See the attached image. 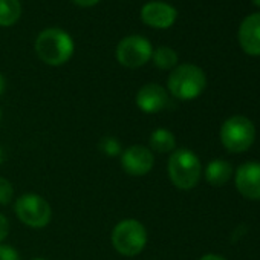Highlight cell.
I'll return each instance as SVG.
<instances>
[{
  "mask_svg": "<svg viewBox=\"0 0 260 260\" xmlns=\"http://www.w3.org/2000/svg\"><path fill=\"white\" fill-rule=\"evenodd\" d=\"M0 119H2V110H0Z\"/></svg>",
  "mask_w": 260,
  "mask_h": 260,
  "instance_id": "d4e9b609",
  "label": "cell"
},
{
  "mask_svg": "<svg viewBox=\"0 0 260 260\" xmlns=\"http://www.w3.org/2000/svg\"><path fill=\"white\" fill-rule=\"evenodd\" d=\"M199 260H225V258L222 255H217V254H205Z\"/></svg>",
  "mask_w": 260,
  "mask_h": 260,
  "instance_id": "7402d4cb",
  "label": "cell"
},
{
  "mask_svg": "<svg viewBox=\"0 0 260 260\" xmlns=\"http://www.w3.org/2000/svg\"><path fill=\"white\" fill-rule=\"evenodd\" d=\"M34 260H45V258H34Z\"/></svg>",
  "mask_w": 260,
  "mask_h": 260,
  "instance_id": "484cf974",
  "label": "cell"
},
{
  "mask_svg": "<svg viewBox=\"0 0 260 260\" xmlns=\"http://www.w3.org/2000/svg\"><path fill=\"white\" fill-rule=\"evenodd\" d=\"M8 233H10V222L4 214H0V243L8 236Z\"/></svg>",
  "mask_w": 260,
  "mask_h": 260,
  "instance_id": "ffe728a7",
  "label": "cell"
},
{
  "mask_svg": "<svg viewBox=\"0 0 260 260\" xmlns=\"http://www.w3.org/2000/svg\"><path fill=\"white\" fill-rule=\"evenodd\" d=\"M234 184L243 198L260 201V162L249 161L239 166L234 175Z\"/></svg>",
  "mask_w": 260,
  "mask_h": 260,
  "instance_id": "ba28073f",
  "label": "cell"
},
{
  "mask_svg": "<svg viewBox=\"0 0 260 260\" xmlns=\"http://www.w3.org/2000/svg\"><path fill=\"white\" fill-rule=\"evenodd\" d=\"M0 260H22V258L16 248H13L11 245L0 243Z\"/></svg>",
  "mask_w": 260,
  "mask_h": 260,
  "instance_id": "d6986e66",
  "label": "cell"
},
{
  "mask_svg": "<svg viewBox=\"0 0 260 260\" xmlns=\"http://www.w3.org/2000/svg\"><path fill=\"white\" fill-rule=\"evenodd\" d=\"M72 37L60 28H48L39 34L36 40V52L39 58L49 66H61L74 54Z\"/></svg>",
  "mask_w": 260,
  "mask_h": 260,
  "instance_id": "6da1fadb",
  "label": "cell"
},
{
  "mask_svg": "<svg viewBox=\"0 0 260 260\" xmlns=\"http://www.w3.org/2000/svg\"><path fill=\"white\" fill-rule=\"evenodd\" d=\"M5 87H7V81H5V77L0 74V95L5 92Z\"/></svg>",
  "mask_w": 260,
  "mask_h": 260,
  "instance_id": "603a6c76",
  "label": "cell"
},
{
  "mask_svg": "<svg viewBox=\"0 0 260 260\" xmlns=\"http://www.w3.org/2000/svg\"><path fill=\"white\" fill-rule=\"evenodd\" d=\"M137 104L146 113H158L169 106L167 90L155 83L146 84L137 93Z\"/></svg>",
  "mask_w": 260,
  "mask_h": 260,
  "instance_id": "7c38bea8",
  "label": "cell"
},
{
  "mask_svg": "<svg viewBox=\"0 0 260 260\" xmlns=\"http://www.w3.org/2000/svg\"><path fill=\"white\" fill-rule=\"evenodd\" d=\"M233 176V167L225 159H213L205 167V179L213 187H223Z\"/></svg>",
  "mask_w": 260,
  "mask_h": 260,
  "instance_id": "4fadbf2b",
  "label": "cell"
},
{
  "mask_svg": "<svg viewBox=\"0 0 260 260\" xmlns=\"http://www.w3.org/2000/svg\"><path fill=\"white\" fill-rule=\"evenodd\" d=\"M202 175L199 158L188 149H178L169 159V176L179 190H191L198 185Z\"/></svg>",
  "mask_w": 260,
  "mask_h": 260,
  "instance_id": "3957f363",
  "label": "cell"
},
{
  "mask_svg": "<svg viewBox=\"0 0 260 260\" xmlns=\"http://www.w3.org/2000/svg\"><path fill=\"white\" fill-rule=\"evenodd\" d=\"M17 217L31 228H43L51 222L52 210L42 196L28 193L16 201Z\"/></svg>",
  "mask_w": 260,
  "mask_h": 260,
  "instance_id": "8992f818",
  "label": "cell"
},
{
  "mask_svg": "<svg viewBox=\"0 0 260 260\" xmlns=\"http://www.w3.org/2000/svg\"><path fill=\"white\" fill-rule=\"evenodd\" d=\"M113 248L127 257L140 254L147 243V231L137 219H124L116 223L112 231Z\"/></svg>",
  "mask_w": 260,
  "mask_h": 260,
  "instance_id": "5b68a950",
  "label": "cell"
},
{
  "mask_svg": "<svg viewBox=\"0 0 260 260\" xmlns=\"http://www.w3.org/2000/svg\"><path fill=\"white\" fill-rule=\"evenodd\" d=\"M242 51L251 57H260V13L246 16L237 32Z\"/></svg>",
  "mask_w": 260,
  "mask_h": 260,
  "instance_id": "30bf717a",
  "label": "cell"
},
{
  "mask_svg": "<svg viewBox=\"0 0 260 260\" xmlns=\"http://www.w3.org/2000/svg\"><path fill=\"white\" fill-rule=\"evenodd\" d=\"M152 43L141 36H128L122 39L116 46L118 61L128 69L144 66L152 58Z\"/></svg>",
  "mask_w": 260,
  "mask_h": 260,
  "instance_id": "52a82bcc",
  "label": "cell"
},
{
  "mask_svg": "<svg viewBox=\"0 0 260 260\" xmlns=\"http://www.w3.org/2000/svg\"><path fill=\"white\" fill-rule=\"evenodd\" d=\"M13 196H14V188L11 182L0 176V204L2 205L10 204L13 201Z\"/></svg>",
  "mask_w": 260,
  "mask_h": 260,
  "instance_id": "e0dca14e",
  "label": "cell"
},
{
  "mask_svg": "<svg viewBox=\"0 0 260 260\" xmlns=\"http://www.w3.org/2000/svg\"><path fill=\"white\" fill-rule=\"evenodd\" d=\"M152 58H153L155 66L159 68V69H162V71L175 69L176 64H178V54L172 48H167V46L158 48L152 54Z\"/></svg>",
  "mask_w": 260,
  "mask_h": 260,
  "instance_id": "2e32d148",
  "label": "cell"
},
{
  "mask_svg": "<svg viewBox=\"0 0 260 260\" xmlns=\"http://www.w3.org/2000/svg\"><path fill=\"white\" fill-rule=\"evenodd\" d=\"M72 2L81 8H90V7H95L100 0H72Z\"/></svg>",
  "mask_w": 260,
  "mask_h": 260,
  "instance_id": "44dd1931",
  "label": "cell"
},
{
  "mask_svg": "<svg viewBox=\"0 0 260 260\" xmlns=\"http://www.w3.org/2000/svg\"><path fill=\"white\" fill-rule=\"evenodd\" d=\"M100 149L109 155V156H115L121 152V147H119V143L115 140V138H104L101 143H100Z\"/></svg>",
  "mask_w": 260,
  "mask_h": 260,
  "instance_id": "ac0fdd59",
  "label": "cell"
},
{
  "mask_svg": "<svg viewBox=\"0 0 260 260\" xmlns=\"http://www.w3.org/2000/svg\"><path fill=\"white\" fill-rule=\"evenodd\" d=\"M178 17L176 10L164 2L146 4L141 10V19L146 25L156 29H167L175 25Z\"/></svg>",
  "mask_w": 260,
  "mask_h": 260,
  "instance_id": "8fae6325",
  "label": "cell"
},
{
  "mask_svg": "<svg viewBox=\"0 0 260 260\" xmlns=\"http://www.w3.org/2000/svg\"><path fill=\"white\" fill-rule=\"evenodd\" d=\"M155 164V158L150 149L144 146H130L121 155V166L130 176H144Z\"/></svg>",
  "mask_w": 260,
  "mask_h": 260,
  "instance_id": "9c48e42d",
  "label": "cell"
},
{
  "mask_svg": "<svg viewBox=\"0 0 260 260\" xmlns=\"http://www.w3.org/2000/svg\"><path fill=\"white\" fill-rule=\"evenodd\" d=\"M251 2H252L255 7H258V8H260V0H251Z\"/></svg>",
  "mask_w": 260,
  "mask_h": 260,
  "instance_id": "cb8c5ba5",
  "label": "cell"
},
{
  "mask_svg": "<svg viewBox=\"0 0 260 260\" xmlns=\"http://www.w3.org/2000/svg\"><path fill=\"white\" fill-rule=\"evenodd\" d=\"M22 14L19 0H0V26H11L17 23Z\"/></svg>",
  "mask_w": 260,
  "mask_h": 260,
  "instance_id": "9a60e30c",
  "label": "cell"
},
{
  "mask_svg": "<svg viewBox=\"0 0 260 260\" xmlns=\"http://www.w3.org/2000/svg\"><path fill=\"white\" fill-rule=\"evenodd\" d=\"M167 86L175 98L181 101H191L205 90L207 77L199 66L185 63L172 71Z\"/></svg>",
  "mask_w": 260,
  "mask_h": 260,
  "instance_id": "7a4b0ae2",
  "label": "cell"
},
{
  "mask_svg": "<svg viewBox=\"0 0 260 260\" xmlns=\"http://www.w3.org/2000/svg\"><path fill=\"white\" fill-rule=\"evenodd\" d=\"M150 147L155 152L159 153H169L173 152L176 147L175 135L167 128H156L150 137Z\"/></svg>",
  "mask_w": 260,
  "mask_h": 260,
  "instance_id": "5bb4252c",
  "label": "cell"
},
{
  "mask_svg": "<svg viewBox=\"0 0 260 260\" xmlns=\"http://www.w3.org/2000/svg\"><path fill=\"white\" fill-rule=\"evenodd\" d=\"M255 140V127L251 119L242 115H234L225 119L220 127L222 146L230 153L246 152Z\"/></svg>",
  "mask_w": 260,
  "mask_h": 260,
  "instance_id": "277c9868",
  "label": "cell"
}]
</instances>
